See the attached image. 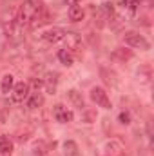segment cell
I'll return each instance as SVG.
<instances>
[{
    "instance_id": "6da1fadb",
    "label": "cell",
    "mask_w": 154,
    "mask_h": 156,
    "mask_svg": "<svg viewBox=\"0 0 154 156\" xmlns=\"http://www.w3.org/2000/svg\"><path fill=\"white\" fill-rule=\"evenodd\" d=\"M42 9H44V5H42L40 0H26L18 7V22L22 26H29Z\"/></svg>"
},
{
    "instance_id": "7a4b0ae2",
    "label": "cell",
    "mask_w": 154,
    "mask_h": 156,
    "mask_svg": "<svg viewBox=\"0 0 154 156\" xmlns=\"http://www.w3.org/2000/svg\"><path fill=\"white\" fill-rule=\"evenodd\" d=\"M123 42H125V45H129V47H134V49H142V51H147V49H151V44H149V40L145 38L143 35H140L138 31H127V33L123 35Z\"/></svg>"
},
{
    "instance_id": "3957f363",
    "label": "cell",
    "mask_w": 154,
    "mask_h": 156,
    "mask_svg": "<svg viewBox=\"0 0 154 156\" xmlns=\"http://www.w3.org/2000/svg\"><path fill=\"white\" fill-rule=\"evenodd\" d=\"M29 93H31V89H29V83H26V82H18V83H15L13 85V89H11V100L15 102V104H22V102H26L27 100V96H29Z\"/></svg>"
},
{
    "instance_id": "277c9868",
    "label": "cell",
    "mask_w": 154,
    "mask_h": 156,
    "mask_svg": "<svg viewBox=\"0 0 154 156\" xmlns=\"http://www.w3.org/2000/svg\"><path fill=\"white\" fill-rule=\"evenodd\" d=\"M91 100L96 105L103 107V109H111L113 107V104H111V100H109V96H107V93H105L103 87H93L91 89Z\"/></svg>"
},
{
    "instance_id": "5b68a950",
    "label": "cell",
    "mask_w": 154,
    "mask_h": 156,
    "mask_svg": "<svg viewBox=\"0 0 154 156\" xmlns=\"http://www.w3.org/2000/svg\"><path fill=\"white\" fill-rule=\"evenodd\" d=\"M65 49L73 55V53H82V38H80V35L78 33H73V31H69V33H65Z\"/></svg>"
},
{
    "instance_id": "8992f818",
    "label": "cell",
    "mask_w": 154,
    "mask_h": 156,
    "mask_svg": "<svg viewBox=\"0 0 154 156\" xmlns=\"http://www.w3.org/2000/svg\"><path fill=\"white\" fill-rule=\"evenodd\" d=\"M44 40L45 42H49V44H58V42H62L64 37H65V31L62 29V27H49V29H45L44 31Z\"/></svg>"
},
{
    "instance_id": "52a82bcc",
    "label": "cell",
    "mask_w": 154,
    "mask_h": 156,
    "mask_svg": "<svg viewBox=\"0 0 154 156\" xmlns=\"http://www.w3.org/2000/svg\"><path fill=\"white\" fill-rule=\"evenodd\" d=\"M53 115H54V120L60 122V123H69V122H73V113H71L65 105H62V104L54 105Z\"/></svg>"
},
{
    "instance_id": "ba28073f",
    "label": "cell",
    "mask_w": 154,
    "mask_h": 156,
    "mask_svg": "<svg viewBox=\"0 0 154 156\" xmlns=\"http://www.w3.org/2000/svg\"><path fill=\"white\" fill-rule=\"evenodd\" d=\"M103 149L107 151V156H121V153H123V145L118 140H109Z\"/></svg>"
},
{
    "instance_id": "9c48e42d",
    "label": "cell",
    "mask_w": 154,
    "mask_h": 156,
    "mask_svg": "<svg viewBox=\"0 0 154 156\" xmlns=\"http://www.w3.org/2000/svg\"><path fill=\"white\" fill-rule=\"evenodd\" d=\"M42 104H44V96H42V93H38V91L29 93V96H27V107H29V109H38Z\"/></svg>"
},
{
    "instance_id": "30bf717a",
    "label": "cell",
    "mask_w": 154,
    "mask_h": 156,
    "mask_svg": "<svg viewBox=\"0 0 154 156\" xmlns=\"http://www.w3.org/2000/svg\"><path fill=\"white\" fill-rule=\"evenodd\" d=\"M67 96H69V100L73 102V105L78 107V109H82L83 111V107H85V102H83V96H82V93L76 91V89H71L69 93H67Z\"/></svg>"
},
{
    "instance_id": "8fae6325",
    "label": "cell",
    "mask_w": 154,
    "mask_h": 156,
    "mask_svg": "<svg viewBox=\"0 0 154 156\" xmlns=\"http://www.w3.org/2000/svg\"><path fill=\"white\" fill-rule=\"evenodd\" d=\"M67 15H69V20L71 22H80V20H83V9H82V5H78V4H73L71 7H69V11H67Z\"/></svg>"
},
{
    "instance_id": "7c38bea8",
    "label": "cell",
    "mask_w": 154,
    "mask_h": 156,
    "mask_svg": "<svg viewBox=\"0 0 154 156\" xmlns=\"http://www.w3.org/2000/svg\"><path fill=\"white\" fill-rule=\"evenodd\" d=\"M13 85H15L13 75H4V76H2V80H0V89H2L4 94H9L11 89H13Z\"/></svg>"
},
{
    "instance_id": "4fadbf2b",
    "label": "cell",
    "mask_w": 154,
    "mask_h": 156,
    "mask_svg": "<svg viewBox=\"0 0 154 156\" xmlns=\"http://www.w3.org/2000/svg\"><path fill=\"white\" fill-rule=\"evenodd\" d=\"M64 154H65V156H80V151H78L76 142L67 140V142L64 144Z\"/></svg>"
},
{
    "instance_id": "5bb4252c",
    "label": "cell",
    "mask_w": 154,
    "mask_h": 156,
    "mask_svg": "<svg viewBox=\"0 0 154 156\" xmlns=\"http://www.w3.org/2000/svg\"><path fill=\"white\" fill-rule=\"evenodd\" d=\"M56 56H58V60H60V62H62L64 66H67V67H69V66H73V62H75L73 55H71V53H69L67 49H60Z\"/></svg>"
},
{
    "instance_id": "9a60e30c",
    "label": "cell",
    "mask_w": 154,
    "mask_h": 156,
    "mask_svg": "<svg viewBox=\"0 0 154 156\" xmlns=\"http://www.w3.org/2000/svg\"><path fill=\"white\" fill-rule=\"evenodd\" d=\"M131 56H132V53H131V51H125V49H121V47L114 49V53H113V58H116V60H121V62L129 60Z\"/></svg>"
},
{
    "instance_id": "2e32d148",
    "label": "cell",
    "mask_w": 154,
    "mask_h": 156,
    "mask_svg": "<svg viewBox=\"0 0 154 156\" xmlns=\"http://www.w3.org/2000/svg\"><path fill=\"white\" fill-rule=\"evenodd\" d=\"M45 89L49 93L56 91V78H54V75H47V78H45Z\"/></svg>"
},
{
    "instance_id": "e0dca14e",
    "label": "cell",
    "mask_w": 154,
    "mask_h": 156,
    "mask_svg": "<svg viewBox=\"0 0 154 156\" xmlns=\"http://www.w3.org/2000/svg\"><path fill=\"white\" fill-rule=\"evenodd\" d=\"M11 147H13L11 142H9L5 136L0 134V153H4V154H5V153H11Z\"/></svg>"
},
{
    "instance_id": "ac0fdd59",
    "label": "cell",
    "mask_w": 154,
    "mask_h": 156,
    "mask_svg": "<svg viewBox=\"0 0 154 156\" xmlns=\"http://www.w3.org/2000/svg\"><path fill=\"white\" fill-rule=\"evenodd\" d=\"M121 5L127 7V9H131V11H134L140 5V0H121Z\"/></svg>"
},
{
    "instance_id": "d6986e66",
    "label": "cell",
    "mask_w": 154,
    "mask_h": 156,
    "mask_svg": "<svg viewBox=\"0 0 154 156\" xmlns=\"http://www.w3.org/2000/svg\"><path fill=\"white\" fill-rule=\"evenodd\" d=\"M102 11H103V13H105L109 18L114 15V7H113V4H111V2H105V4H102Z\"/></svg>"
},
{
    "instance_id": "ffe728a7",
    "label": "cell",
    "mask_w": 154,
    "mask_h": 156,
    "mask_svg": "<svg viewBox=\"0 0 154 156\" xmlns=\"http://www.w3.org/2000/svg\"><path fill=\"white\" fill-rule=\"evenodd\" d=\"M118 120H120V123L129 125V123H131V113H129V111H121L120 116H118Z\"/></svg>"
},
{
    "instance_id": "44dd1931",
    "label": "cell",
    "mask_w": 154,
    "mask_h": 156,
    "mask_svg": "<svg viewBox=\"0 0 154 156\" xmlns=\"http://www.w3.org/2000/svg\"><path fill=\"white\" fill-rule=\"evenodd\" d=\"M65 2H67L69 5H73V4H78V0H65Z\"/></svg>"
}]
</instances>
